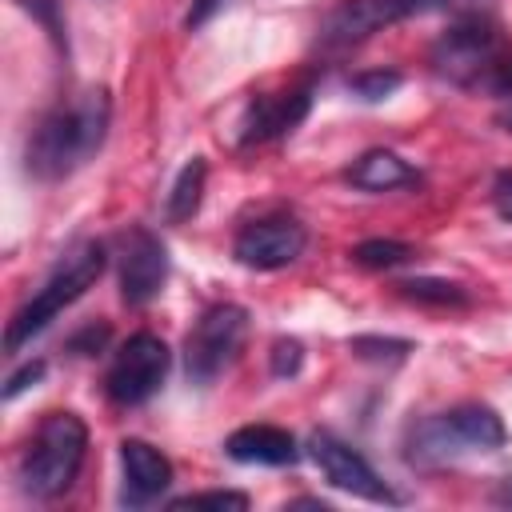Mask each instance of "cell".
<instances>
[{
	"label": "cell",
	"instance_id": "cell-6",
	"mask_svg": "<svg viewBox=\"0 0 512 512\" xmlns=\"http://www.w3.org/2000/svg\"><path fill=\"white\" fill-rule=\"evenodd\" d=\"M248 332V312L240 304H212L184 340V372L196 388L216 384V376L236 360Z\"/></svg>",
	"mask_w": 512,
	"mask_h": 512
},
{
	"label": "cell",
	"instance_id": "cell-14",
	"mask_svg": "<svg viewBox=\"0 0 512 512\" xmlns=\"http://www.w3.org/2000/svg\"><path fill=\"white\" fill-rule=\"evenodd\" d=\"M224 452L236 464H268V468H284V464L300 460L292 432H284L276 424H244V428H236L224 440Z\"/></svg>",
	"mask_w": 512,
	"mask_h": 512
},
{
	"label": "cell",
	"instance_id": "cell-2",
	"mask_svg": "<svg viewBox=\"0 0 512 512\" xmlns=\"http://www.w3.org/2000/svg\"><path fill=\"white\" fill-rule=\"evenodd\" d=\"M84 456H88L84 420L76 412H48L20 456V468H16L20 488L32 500H56L76 484Z\"/></svg>",
	"mask_w": 512,
	"mask_h": 512
},
{
	"label": "cell",
	"instance_id": "cell-13",
	"mask_svg": "<svg viewBox=\"0 0 512 512\" xmlns=\"http://www.w3.org/2000/svg\"><path fill=\"white\" fill-rule=\"evenodd\" d=\"M120 468H124L120 504H128V508H148L172 484V460L160 448H152L148 440H136V436H128L120 444Z\"/></svg>",
	"mask_w": 512,
	"mask_h": 512
},
{
	"label": "cell",
	"instance_id": "cell-17",
	"mask_svg": "<svg viewBox=\"0 0 512 512\" xmlns=\"http://www.w3.org/2000/svg\"><path fill=\"white\" fill-rule=\"evenodd\" d=\"M400 296L416 300V304H432V308H468V292L452 280H436V276H416V280H400Z\"/></svg>",
	"mask_w": 512,
	"mask_h": 512
},
{
	"label": "cell",
	"instance_id": "cell-16",
	"mask_svg": "<svg viewBox=\"0 0 512 512\" xmlns=\"http://www.w3.org/2000/svg\"><path fill=\"white\" fill-rule=\"evenodd\" d=\"M204 180H208V164H204V156H192V160L176 172L172 192H168V220H172V224L196 216L200 196H204Z\"/></svg>",
	"mask_w": 512,
	"mask_h": 512
},
{
	"label": "cell",
	"instance_id": "cell-24",
	"mask_svg": "<svg viewBox=\"0 0 512 512\" xmlns=\"http://www.w3.org/2000/svg\"><path fill=\"white\" fill-rule=\"evenodd\" d=\"M40 376H44V360H32V364H24L20 372H12V376H8V384H4V400H16V396H20L28 384H36Z\"/></svg>",
	"mask_w": 512,
	"mask_h": 512
},
{
	"label": "cell",
	"instance_id": "cell-5",
	"mask_svg": "<svg viewBox=\"0 0 512 512\" xmlns=\"http://www.w3.org/2000/svg\"><path fill=\"white\" fill-rule=\"evenodd\" d=\"M508 56L504 32L492 16L468 12L432 44V72L460 88H484V80L496 72V64Z\"/></svg>",
	"mask_w": 512,
	"mask_h": 512
},
{
	"label": "cell",
	"instance_id": "cell-25",
	"mask_svg": "<svg viewBox=\"0 0 512 512\" xmlns=\"http://www.w3.org/2000/svg\"><path fill=\"white\" fill-rule=\"evenodd\" d=\"M484 88H488L492 96H500V100H512V56H504V60L496 64V72L484 80Z\"/></svg>",
	"mask_w": 512,
	"mask_h": 512
},
{
	"label": "cell",
	"instance_id": "cell-20",
	"mask_svg": "<svg viewBox=\"0 0 512 512\" xmlns=\"http://www.w3.org/2000/svg\"><path fill=\"white\" fill-rule=\"evenodd\" d=\"M172 508H220V512H244V508H248V496H244V492H188V496H176Z\"/></svg>",
	"mask_w": 512,
	"mask_h": 512
},
{
	"label": "cell",
	"instance_id": "cell-26",
	"mask_svg": "<svg viewBox=\"0 0 512 512\" xmlns=\"http://www.w3.org/2000/svg\"><path fill=\"white\" fill-rule=\"evenodd\" d=\"M492 204H496V212L504 220H512V172H500L492 180Z\"/></svg>",
	"mask_w": 512,
	"mask_h": 512
},
{
	"label": "cell",
	"instance_id": "cell-1",
	"mask_svg": "<svg viewBox=\"0 0 512 512\" xmlns=\"http://www.w3.org/2000/svg\"><path fill=\"white\" fill-rule=\"evenodd\" d=\"M108 120H112V104L108 92H84L72 104H56L28 136L24 148V168L28 176L56 184L64 176H72L80 164H88L104 136H108Z\"/></svg>",
	"mask_w": 512,
	"mask_h": 512
},
{
	"label": "cell",
	"instance_id": "cell-29",
	"mask_svg": "<svg viewBox=\"0 0 512 512\" xmlns=\"http://www.w3.org/2000/svg\"><path fill=\"white\" fill-rule=\"evenodd\" d=\"M500 124H504V128L512 132V112H508V116H500Z\"/></svg>",
	"mask_w": 512,
	"mask_h": 512
},
{
	"label": "cell",
	"instance_id": "cell-19",
	"mask_svg": "<svg viewBox=\"0 0 512 512\" xmlns=\"http://www.w3.org/2000/svg\"><path fill=\"white\" fill-rule=\"evenodd\" d=\"M348 88H352L360 100H384V96H392V92L400 88V72H384V68H376V72H356V76L348 80Z\"/></svg>",
	"mask_w": 512,
	"mask_h": 512
},
{
	"label": "cell",
	"instance_id": "cell-10",
	"mask_svg": "<svg viewBox=\"0 0 512 512\" xmlns=\"http://www.w3.org/2000/svg\"><path fill=\"white\" fill-rule=\"evenodd\" d=\"M308 452L316 460V468L324 472V480L348 496H360V500H372V504H400V496L380 480V472L356 452L348 448L344 440L328 436V432H316L308 440Z\"/></svg>",
	"mask_w": 512,
	"mask_h": 512
},
{
	"label": "cell",
	"instance_id": "cell-4",
	"mask_svg": "<svg viewBox=\"0 0 512 512\" xmlns=\"http://www.w3.org/2000/svg\"><path fill=\"white\" fill-rule=\"evenodd\" d=\"M104 264H108V256H104L100 244L76 248V252L40 284V292L16 308V316L8 320V332H4V352H20L32 336H40L72 300H80V296L100 280Z\"/></svg>",
	"mask_w": 512,
	"mask_h": 512
},
{
	"label": "cell",
	"instance_id": "cell-21",
	"mask_svg": "<svg viewBox=\"0 0 512 512\" xmlns=\"http://www.w3.org/2000/svg\"><path fill=\"white\" fill-rule=\"evenodd\" d=\"M352 352L364 360H404L412 352V344L408 340H384V336H356Z\"/></svg>",
	"mask_w": 512,
	"mask_h": 512
},
{
	"label": "cell",
	"instance_id": "cell-15",
	"mask_svg": "<svg viewBox=\"0 0 512 512\" xmlns=\"http://www.w3.org/2000/svg\"><path fill=\"white\" fill-rule=\"evenodd\" d=\"M344 180H348L352 188H360V192H392V188L416 184L420 172H416L408 160H400L396 152L372 148V152H364L360 160H352V168L344 172Z\"/></svg>",
	"mask_w": 512,
	"mask_h": 512
},
{
	"label": "cell",
	"instance_id": "cell-8",
	"mask_svg": "<svg viewBox=\"0 0 512 512\" xmlns=\"http://www.w3.org/2000/svg\"><path fill=\"white\" fill-rule=\"evenodd\" d=\"M452 0H340L320 20V44L324 48H348L360 44L408 16H424L436 8H448Z\"/></svg>",
	"mask_w": 512,
	"mask_h": 512
},
{
	"label": "cell",
	"instance_id": "cell-7",
	"mask_svg": "<svg viewBox=\"0 0 512 512\" xmlns=\"http://www.w3.org/2000/svg\"><path fill=\"white\" fill-rule=\"evenodd\" d=\"M168 364H172V352L160 336H152V332L128 336V344L112 356L108 376H104L108 400L120 408H136V404L152 400L168 376Z\"/></svg>",
	"mask_w": 512,
	"mask_h": 512
},
{
	"label": "cell",
	"instance_id": "cell-22",
	"mask_svg": "<svg viewBox=\"0 0 512 512\" xmlns=\"http://www.w3.org/2000/svg\"><path fill=\"white\" fill-rule=\"evenodd\" d=\"M300 364H304V348H300V340H276L272 344V376H296L300 372Z\"/></svg>",
	"mask_w": 512,
	"mask_h": 512
},
{
	"label": "cell",
	"instance_id": "cell-9",
	"mask_svg": "<svg viewBox=\"0 0 512 512\" xmlns=\"http://www.w3.org/2000/svg\"><path fill=\"white\" fill-rule=\"evenodd\" d=\"M304 244H308V232L296 216H260V220H248L236 232L232 256L244 268L276 272V268H288L292 260H300Z\"/></svg>",
	"mask_w": 512,
	"mask_h": 512
},
{
	"label": "cell",
	"instance_id": "cell-18",
	"mask_svg": "<svg viewBox=\"0 0 512 512\" xmlns=\"http://www.w3.org/2000/svg\"><path fill=\"white\" fill-rule=\"evenodd\" d=\"M352 260H356L360 268H372V272L400 268V264L412 260V244H404V240H384V236H376V240H360V244L352 248Z\"/></svg>",
	"mask_w": 512,
	"mask_h": 512
},
{
	"label": "cell",
	"instance_id": "cell-12",
	"mask_svg": "<svg viewBox=\"0 0 512 512\" xmlns=\"http://www.w3.org/2000/svg\"><path fill=\"white\" fill-rule=\"evenodd\" d=\"M312 108V88L300 84V88H288V92H272V96H256L240 120V144L252 148V144H268L284 132H292Z\"/></svg>",
	"mask_w": 512,
	"mask_h": 512
},
{
	"label": "cell",
	"instance_id": "cell-11",
	"mask_svg": "<svg viewBox=\"0 0 512 512\" xmlns=\"http://www.w3.org/2000/svg\"><path fill=\"white\" fill-rule=\"evenodd\" d=\"M168 280V248L160 244V236L136 228L124 244V264H120V296L132 308H144L148 300L160 296Z\"/></svg>",
	"mask_w": 512,
	"mask_h": 512
},
{
	"label": "cell",
	"instance_id": "cell-28",
	"mask_svg": "<svg viewBox=\"0 0 512 512\" xmlns=\"http://www.w3.org/2000/svg\"><path fill=\"white\" fill-rule=\"evenodd\" d=\"M492 504H500V508H512V472H508V476H500V484L492 488Z\"/></svg>",
	"mask_w": 512,
	"mask_h": 512
},
{
	"label": "cell",
	"instance_id": "cell-3",
	"mask_svg": "<svg viewBox=\"0 0 512 512\" xmlns=\"http://www.w3.org/2000/svg\"><path fill=\"white\" fill-rule=\"evenodd\" d=\"M508 432L504 420L488 404H456L440 416H424L408 432V460L412 464H448L460 452H492L504 448Z\"/></svg>",
	"mask_w": 512,
	"mask_h": 512
},
{
	"label": "cell",
	"instance_id": "cell-27",
	"mask_svg": "<svg viewBox=\"0 0 512 512\" xmlns=\"http://www.w3.org/2000/svg\"><path fill=\"white\" fill-rule=\"evenodd\" d=\"M224 0H192V8H188V28H204L212 16H216V8H220Z\"/></svg>",
	"mask_w": 512,
	"mask_h": 512
},
{
	"label": "cell",
	"instance_id": "cell-23",
	"mask_svg": "<svg viewBox=\"0 0 512 512\" xmlns=\"http://www.w3.org/2000/svg\"><path fill=\"white\" fill-rule=\"evenodd\" d=\"M104 340H108V328H104V324H84V328L68 340V352H76V356H92L96 348H104Z\"/></svg>",
	"mask_w": 512,
	"mask_h": 512
}]
</instances>
